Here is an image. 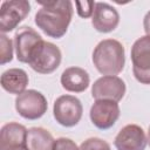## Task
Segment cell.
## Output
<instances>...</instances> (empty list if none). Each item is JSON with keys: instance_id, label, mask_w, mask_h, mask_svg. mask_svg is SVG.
I'll return each mask as SVG.
<instances>
[{"instance_id": "obj_1", "label": "cell", "mask_w": 150, "mask_h": 150, "mask_svg": "<svg viewBox=\"0 0 150 150\" xmlns=\"http://www.w3.org/2000/svg\"><path fill=\"white\" fill-rule=\"evenodd\" d=\"M38 4L41 6L34 18L38 28L49 38H62L73 18V2L70 0H53L38 1Z\"/></svg>"}, {"instance_id": "obj_2", "label": "cell", "mask_w": 150, "mask_h": 150, "mask_svg": "<svg viewBox=\"0 0 150 150\" xmlns=\"http://www.w3.org/2000/svg\"><path fill=\"white\" fill-rule=\"evenodd\" d=\"M93 63L103 76H116L123 70L125 64V50L123 45L115 39L100 41L93 52Z\"/></svg>"}, {"instance_id": "obj_3", "label": "cell", "mask_w": 150, "mask_h": 150, "mask_svg": "<svg viewBox=\"0 0 150 150\" xmlns=\"http://www.w3.org/2000/svg\"><path fill=\"white\" fill-rule=\"evenodd\" d=\"M62 54L60 48L48 41H41L32 53L28 64L39 74H52L61 63Z\"/></svg>"}, {"instance_id": "obj_4", "label": "cell", "mask_w": 150, "mask_h": 150, "mask_svg": "<svg viewBox=\"0 0 150 150\" xmlns=\"http://www.w3.org/2000/svg\"><path fill=\"white\" fill-rule=\"evenodd\" d=\"M83 107L81 101L73 95L59 96L53 105V115L55 121L66 128L75 127L82 118Z\"/></svg>"}, {"instance_id": "obj_5", "label": "cell", "mask_w": 150, "mask_h": 150, "mask_svg": "<svg viewBox=\"0 0 150 150\" xmlns=\"http://www.w3.org/2000/svg\"><path fill=\"white\" fill-rule=\"evenodd\" d=\"M132 74L142 84H150V36L137 39L131 47Z\"/></svg>"}, {"instance_id": "obj_6", "label": "cell", "mask_w": 150, "mask_h": 150, "mask_svg": "<svg viewBox=\"0 0 150 150\" xmlns=\"http://www.w3.org/2000/svg\"><path fill=\"white\" fill-rule=\"evenodd\" d=\"M48 109V103L45 95L35 89L25 90L15 98L16 112L26 120H39Z\"/></svg>"}, {"instance_id": "obj_7", "label": "cell", "mask_w": 150, "mask_h": 150, "mask_svg": "<svg viewBox=\"0 0 150 150\" xmlns=\"http://www.w3.org/2000/svg\"><path fill=\"white\" fill-rule=\"evenodd\" d=\"M30 12L27 0H6L0 7V30L2 34L12 32Z\"/></svg>"}, {"instance_id": "obj_8", "label": "cell", "mask_w": 150, "mask_h": 150, "mask_svg": "<svg viewBox=\"0 0 150 150\" xmlns=\"http://www.w3.org/2000/svg\"><path fill=\"white\" fill-rule=\"evenodd\" d=\"M127 91L125 82L114 75H104L91 86V96L96 100H109L120 102Z\"/></svg>"}, {"instance_id": "obj_9", "label": "cell", "mask_w": 150, "mask_h": 150, "mask_svg": "<svg viewBox=\"0 0 150 150\" xmlns=\"http://www.w3.org/2000/svg\"><path fill=\"white\" fill-rule=\"evenodd\" d=\"M120 114L118 103L109 100H96L89 111L91 123L101 130L111 128L117 122Z\"/></svg>"}, {"instance_id": "obj_10", "label": "cell", "mask_w": 150, "mask_h": 150, "mask_svg": "<svg viewBox=\"0 0 150 150\" xmlns=\"http://www.w3.org/2000/svg\"><path fill=\"white\" fill-rule=\"evenodd\" d=\"M41 41H43V39L35 29L28 26L20 27L15 32L13 40L18 61L22 63H28L32 53Z\"/></svg>"}, {"instance_id": "obj_11", "label": "cell", "mask_w": 150, "mask_h": 150, "mask_svg": "<svg viewBox=\"0 0 150 150\" xmlns=\"http://www.w3.org/2000/svg\"><path fill=\"white\" fill-rule=\"evenodd\" d=\"M146 144V135L137 124L124 125L114 139V145L117 150H144Z\"/></svg>"}, {"instance_id": "obj_12", "label": "cell", "mask_w": 150, "mask_h": 150, "mask_svg": "<svg viewBox=\"0 0 150 150\" xmlns=\"http://www.w3.org/2000/svg\"><path fill=\"white\" fill-rule=\"evenodd\" d=\"M120 14L115 7L107 2H96L91 16L93 27L100 33H110L117 28Z\"/></svg>"}, {"instance_id": "obj_13", "label": "cell", "mask_w": 150, "mask_h": 150, "mask_svg": "<svg viewBox=\"0 0 150 150\" xmlns=\"http://www.w3.org/2000/svg\"><path fill=\"white\" fill-rule=\"evenodd\" d=\"M60 82L67 91L82 93L89 87L90 76L88 71L81 67H68L62 71Z\"/></svg>"}, {"instance_id": "obj_14", "label": "cell", "mask_w": 150, "mask_h": 150, "mask_svg": "<svg viewBox=\"0 0 150 150\" xmlns=\"http://www.w3.org/2000/svg\"><path fill=\"white\" fill-rule=\"evenodd\" d=\"M27 132L28 129L20 123H6L0 130V150H7L13 146L25 145Z\"/></svg>"}, {"instance_id": "obj_15", "label": "cell", "mask_w": 150, "mask_h": 150, "mask_svg": "<svg viewBox=\"0 0 150 150\" xmlns=\"http://www.w3.org/2000/svg\"><path fill=\"white\" fill-rule=\"evenodd\" d=\"M29 79L28 74L21 68H9L1 74L0 84L9 94L20 95L26 90Z\"/></svg>"}, {"instance_id": "obj_16", "label": "cell", "mask_w": 150, "mask_h": 150, "mask_svg": "<svg viewBox=\"0 0 150 150\" xmlns=\"http://www.w3.org/2000/svg\"><path fill=\"white\" fill-rule=\"evenodd\" d=\"M55 139L52 134L41 127L28 129L26 145L28 150H53Z\"/></svg>"}, {"instance_id": "obj_17", "label": "cell", "mask_w": 150, "mask_h": 150, "mask_svg": "<svg viewBox=\"0 0 150 150\" xmlns=\"http://www.w3.org/2000/svg\"><path fill=\"white\" fill-rule=\"evenodd\" d=\"M0 63L6 64L13 60V48L14 43L6 34H0Z\"/></svg>"}, {"instance_id": "obj_18", "label": "cell", "mask_w": 150, "mask_h": 150, "mask_svg": "<svg viewBox=\"0 0 150 150\" xmlns=\"http://www.w3.org/2000/svg\"><path fill=\"white\" fill-rule=\"evenodd\" d=\"M80 150H111V148L105 141L98 137H90L81 143Z\"/></svg>"}, {"instance_id": "obj_19", "label": "cell", "mask_w": 150, "mask_h": 150, "mask_svg": "<svg viewBox=\"0 0 150 150\" xmlns=\"http://www.w3.org/2000/svg\"><path fill=\"white\" fill-rule=\"evenodd\" d=\"M95 5H96L95 1H76L75 2L77 14L81 18H84V19H87L89 16H93Z\"/></svg>"}, {"instance_id": "obj_20", "label": "cell", "mask_w": 150, "mask_h": 150, "mask_svg": "<svg viewBox=\"0 0 150 150\" xmlns=\"http://www.w3.org/2000/svg\"><path fill=\"white\" fill-rule=\"evenodd\" d=\"M53 150H80V146L76 145V143L67 137H60L55 139Z\"/></svg>"}, {"instance_id": "obj_21", "label": "cell", "mask_w": 150, "mask_h": 150, "mask_svg": "<svg viewBox=\"0 0 150 150\" xmlns=\"http://www.w3.org/2000/svg\"><path fill=\"white\" fill-rule=\"evenodd\" d=\"M143 27H144L145 34L150 36V11L144 15V19H143Z\"/></svg>"}, {"instance_id": "obj_22", "label": "cell", "mask_w": 150, "mask_h": 150, "mask_svg": "<svg viewBox=\"0 0 150 150\" xmlns=\"http://www.w3.org/2000/svg\"><path fill=\"white\" fill-rule=\"evenodd\" d=\"M7 150H28L27 149V145H18V146H13V148H9Z\"/></svg>"}, {"instance_id": "obj_23", "label": "cell", "mask_w": 150, "mask_h": 150, "mask_svg": "<svg viewBox=\"0 0 150 150\" xmlns=\"http://www.w3.org/2000/svg\"><path fill=\"white\" fill-rule=\"evenodd\" d=\"M146 141H148V144L150 146V125H149V129H148V135H146Z\"/></svg>"}]
</instances>
